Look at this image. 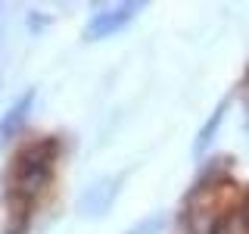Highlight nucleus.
<instances>
[{"instance_id":"nucleus-6","label":"nucleus","mask_w":249,"mask_h":234,"mask_svg":"<svg viewBox=\"0 0 249 234\" xmlns=\"http://www.w3.org/2000/svg\"><path fill=\"white\" fill-rule=\"evenodd\" d=\"M162 228H165V215H150V218H143L137 228H131L128 234H159Z\"/></svg>"},{"instance_id":"nucleus-3","label":"nucleus","mask_w":249,"mask_h":234,"mask_svg":"<svg viewBox=\"0 0 249 234\" xmlns=\"http://www.w3.org/2000/svg\"><path fill=\"white\" fill-rule=\"evenodd\" d=\"M119 184H122V175L115 178H100V181H93L88 191L81 194V213L88 218H97L103 215L109 206H112V200L119 197Z\"/></svg>"},{"instance_id":"nucleus-4","label":"nucleus","mask_w":249,"mask_h":234,"mask_svg":"<svg viewBox=\"0 0 249 234\" xmlns=\"http://www.w3.org/2000/svg\"><path fill=\"white\" fill-rule=\"evenodd\" d=\"M31 103H35V91H25L19 97V103H16L10 113H6V119L0 122V140H10L16 131L25 125V119H28V109H31Z\"/></svg>"},{"instance_id":"nucleus-1","label":"nucleus","mask_w":249,"mask_h":234,"mask_svg":"<svg viewBox=\"0 0 249 234\" xmlns=\"http://www.w3.org/2000/svg\"><path fill=\"white\" fill-rule=\"evenodd\" d=\"M53 150H56L53 140H41V144L22 150L13 159L10 191L16 194V197H31V194H37L47 184V178H50V162H53Z\"/></svg>"},{"instance_id":"nucleus-5","label":"nucleus","mask_w":249,"mask_h":234,"mask_svg":"<svg viewBox=\"0 0 249 234\" xmlns=\"http://www.w3.org/2000/svg\"><path fill=\"white\" fill-rule=\"evenodd\" d=\"M224 109H228V97L215 106V113L209 116V122L199 128V137H196V144H193V156H202V150L215 140V131H218V125H221V119H224Z\"/></svg>"},{"instance_id":"nucleus-2","label":"nucleus","mask_w":249,"mask_h":234,"mask_svg":"<svg viewBox=\"0 0 249 234\" xmlns=\"http://www.w3.org/2000/svg\"><path fill=\"white\" fill-rule=\"evenodd\" d=\"M140 13V3H119L112 10H100L90 16L88 28H84V38L88 41H103V38H112L115 31H122L131 19Z\"/></svg>"}]
</instances>
